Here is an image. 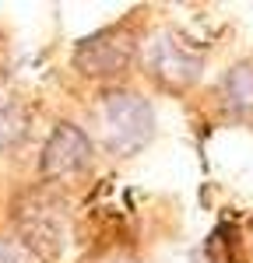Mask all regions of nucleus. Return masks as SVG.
<instances>
[{"instance_id":"nucleus-6","label":"nucleus","mask_w":253,"mask_h":263,"mask_svg":"<svg viewBox=\"0 0 253 263\" xmlns=\"http://www.w3.org/2000/svg\"><path fill=\"white\" fill-rule=\"evenodd\" d=\"M222 99L236 112H250L253 109V67L239 63L222 78Z\"/></svg>"},{"instance_id":"nucleus-5","label":"nucleus","mask_w":253,"mask_h":263,"mask_svg":"<svg viewBox=\"0 0 253 263\" xmlns=\"http://www.w3.org/2000/svg\"><path fill=\"white\" fill-rule=\"evenodd\" d=\"M144 60H148V67H151V74L162 84H169V88H187V84H193L201 78V67H204L201 57H197L190 46H183L179 39H172L166 32L148 42Z\"/></svg>"},{"instance_id":"nucleus-4","label":"nucleus","mask_w":253,"mask_h":263,"mask_svg":"<svg viewBox=\"0 0 253 263\" xmlns=\"http://www.w3.org/2000/svg\"><path fill=\"white\" fill-rule=\"evenodd\" d=\"M92 162V141L81 126L74 123H60L49 141L42 147V158H39V168L42 176L49 179H67V176H78L81 168H88Z\"/></svg>"},{"instance_id":"nucleus-2","label":"nucleus","mask_w":253,"mask_h":263,"mask_svg":"<svg viewBox=\"0 0 253 263\" xmlns=\"http://www.w3.org/2000/svg\"><path fill=\"white\" fill-rule=\"evenodd\" d=\"M102 141L113 155H134L155 137V112L134 91H113L102 99L99 109Z\"/></svg>"},{"instance_id":"nucleus-9","label":"nucleus","mask_w":253,"mask_h":263,"mask_svg":"<svg viewBox=\"0 0 253 263\" xmlns=\"http://www.w3.org/2000/svg\"><path fill=\"white\" fill-rule=\"evenodd\" d=\"M109 263H134V260H123V256H120V260H109Z\"/></svg>"},{"instance_id":"nucleus-1","label":"nucleus","mask_w":253,"mask_h":263,"mask_svg":"<svg viewBox=\"0 0 253 263\" xmlns=\"http://www.w3.org/2000/svg\"><path fill=\"white\" fill-rule=\"evenodd\" d=\"M14 228L18 242L35 256V263H57L67 249V211L63 200L53 193H28L25 200L14 203Z\"/></svg>"},{"instance_id":"nucleus-7","label":"nucleus","mask_w":253,"mask_h":263,"mask_svg":"<svg viewBox=\"0 0 253 263\" xmlns=\"http://www.w3.org/2000/svg\"><path fill=\"white\" fill-rule=\"evenodd\" d=\"M25 126H28L25 112L0 91V151H4V147H14V144L25 137Z\"/></svg>"},{"instance_id":"nucleus-8","label":"nucleus","mask_w":253,"mask_h":263,"mask_svg":"<svg viewBox=\"0 0 253 263\" xmlns=\"http://www.w3.org/2000/svg\"><path fill=\"white\" fill-rule=\"evenodd\" d=\"M0 263H35V256L18 239H0Z\"/></svg>"},{"instance_id":"nucleus-3","label":"nucleus","mask_w":253,"mask_h":263,"mask_svg":"<svg viewBox=\"0 0 253 263\" xmlns=\"http://www.w3.org/2000/svg\"><path fill=\"white\" fill-rule=\"evenodd\" d=\"M134 60V39L127 32H99L92 39H84L74 53V67L88 74V78H113V74H123Z\"/></svg>"}]
</instances>
